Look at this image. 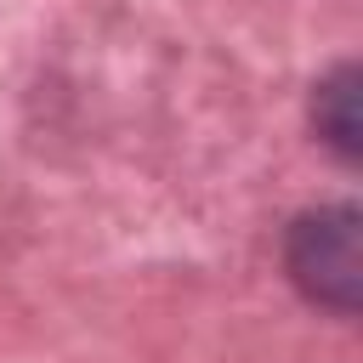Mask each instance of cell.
<instances>
[{"instance_id":"obj_1","label":"cell","mask_w":363,"mask_h":363,"mask_svg":"<svg viewBox=\"0 0 363 363\" xmlns=\"http://www.w3.org/2000/svg\"><path fill=\"white\" fill-rule=\"evenodd\" d=\"M289 272L295 284L335 306V312H352L357 306V284H363V250H357V210H318V216H301L295 233H289Z\"/></svg>"},{"instance_id":"obj_2","label":"cell","mask_w":363,"mask_h":363,"mask_svg":"<svg viewBox=\"0 0 363 363\" xmlns=\"http://www.w3.org/2000/svg\"><path fill=\"white\" fill-rule=\"evenodd\" d=\"M318 130L352 159L357 153V74L340 68L318 85Z\"/></svg>"}]
</instances>
